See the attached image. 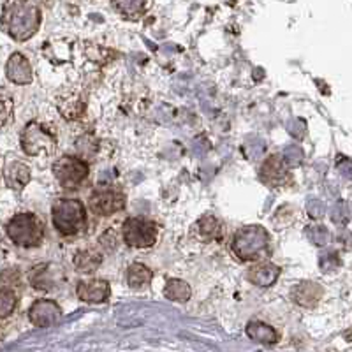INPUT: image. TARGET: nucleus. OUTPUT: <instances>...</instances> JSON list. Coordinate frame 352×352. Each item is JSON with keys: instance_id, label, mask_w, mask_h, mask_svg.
<instances>
[{"instance_id": "obj_7", "label": "nucleus", "mask_w": 352, "mask_h": 352, "mask_svg": "<svg viewBox=\"0 0 352 352\" xmlns=\"http://www.w3.org/2000/svg\"><path fill=\"white\" fill-rule=\"evenodd\" d=\"M120 231L124 243L138 250L152 248L159 240V226L144 217H129L124 220Z\"/></svg>"}, {"instance_id": "obj_25", "label": "nucleus", "mask_w": 352, "mask_h": 352, "mask_svg": "<svg viewBox=\"0 0 352 352\" xmlns=\"http://www.w3.org/2000/svg\"><path fill=\"white\" fill-rule=\"evenodd\" d=\"M18 300H20V294L0 291V319H6L11 314H14L18 307Z\"/></svg>"}, {"instance_id": "obj_24", "label": "nucleus", "mask_w": 352, "mask_h": 352, "mask_svg": "<svg viewBox=\"0 0 352 352\" xmlns=\"http://www.w3.org/2000/svg\"><path fill=\"white\" fill-rule=\"evenodd\" d=\"M58 109L64 115V118L67 120H76L83 115L85 111V102L80 96H69L65 99H62V102H58Z\"/></svg>"}, {"instance_id": "obj_23", "label": "nucleus", "mask_w": 352, "mask_h": 352, "mask_svg": "<svg viewBox=\"0 0 352 352\" xmlns=\"http://www.w3.org/2000/svg\"><path fill=\"white\" fill-rule=\"evenodd\" d=\"M0 291L21 294V291H23V276H21L20 270L9 268L0 273Z\"/></svg>"}, {"instance_id": "obj_12", "label": "nucleus", "mask_w": 352, "mask_h": 352, "mask_svg": "<svg viewBox=\"0 0 352 352\" xmlns=\"http://www.w3.org/2000/svg\"><path fill=\"white\" fill-rule=\"evenodd\" d=\"M6 76L14 85H30L34 81L32 65L21 53H12L6 64Z\"/></svg>"}, {"instance_id": "obj_11", "label": "nucleus", "mask_w": 352, "mask_h": 352, "mask_svg": "<svg viewBox=\"0 0 352 352\" xmlns=\"http://www.w3.org/2000/svg\"><path fill=\"white\" fill-rule=\"evenodd\" d=\"M76 296L88 305L106 303L111 296V287L104 278H85L78 282Z\"/></svg>"}, {"instance_id": "obj_8", "label": "nucleus", "mask_w": 352, "mask_h": 352, "mask_svg": "<svg viewBox=\"0 0 352 352\" xmlns=\"http://www.w3.org/2000/svg\"><path fill=\"white\" fill-rule=\"evenodd\" d=\"M127 204V196L115 185H99L90 192L88 210L97 217H111L120 213Z\"/></svg>"}, {"instance_id": "obj_3", "label": "nucleus", "mask_w": 352, "mask_h": 352, "mask_svg": "<svg viewBox=\"0 0 352 352\" xmlns=\"http://www.w3.org/2000/svg\"><path fill=\"white\" fill-rule=\"evenodd\" d=\"M232 252L240 261L261 263L272 256V238L268 231L259 226L241 228L232 238Z\"/></svg>"}, {"instance_id": "obj_4", "label": "nucleus", "mask_w": 352, "mask_h": 352, "mask_svg": "<svg viewBox=\"0 0 352 352\" xmlns=\"http://www.w3.org/2000/svg\"><path fill=\"white\" fill-rule=\"evenodd\" d=\"M20 144L28 157H48L55 153L58 146V136L50 124L32 120L21 131Z\"/></svg>"}, {"instance_id": "obj_9", "label": "nucleus", "mask_w": 352, "mask_h": 352, "mask_svg": "<svg viewBox=\"0 0 352 352\" xmlns=\"http://www.w3.org/2000/svg\"><path fill=\"white\" fill-rule=\"evenodd\" d=\"M259 180L270 188L287 187L291 184V169L280 155H270L261 166Z\"/></svg>"}, {"instance_id": "obj_26", "label": "nucleus", "mask_w": 352, "mask_h": 352, "mask_svg": "<svg viewBox=\"0 0 352 352\" xmlns=\"http://www.w3.org/2000/svg\"><path fill=\"white\" fill-rule=\"evenodd\" d=\"M122 240V231H115V228H109L104 234H100L99 243L100 248H104L106 252H115L116 248H118V243Z\"/></svg>"}, {"instance_id": "obj_6", "label": "nucleus", "mask_w": 352, "mask_h": 352, "mask_svg": "<svg viewBox=\"0 0 352 352\" xmlns=\"http://www.w3.org/2000/svg\"><path fill=\"white\" fill-rule=\"evenodd\" d=\"M53 176L64 190H76L90 176V164L80 155H62L53 164Z\"/></svg>"}, {"instance_id": "obj_27", "label": "nucleus", "mask_w": 352, "mask_h": 352, "mask_svg": "<svg viewBox=\"0 0 352 352\" xmlns=\"http://www.w3.org/2000/svg\"><path fill=\"white\" fill-rule=\"evenodd\" d=\"M12 113H14L12 99L8 94L0 92V129L6 127L12 120Z\"/></svg>"}, {"instance_id": "obj_10", "label": "nucleus", "mask_w": 352, "mask_h": 352, "mask_svg": "<svg viewBox=\"0 0 352 352\" xmlns=\"http://www.w3.org/2000/svg\"><path fill=\"white\" fill-rule=\"evenodd\" d=\"M62 317L60 305L55 300H48V298H41L36 300L30 308H28V319L36 328H48V326L58 322Z\"/></svg>"}, {"instance_id": "obj_2", "label": "nucleus", "mask_w": 352, "mask_h": 352, "mask_svg": "<svg viewBox=\"0 0 352 352\" xmlns=\"http://www.w3.org/2000/svg\"><path fill=\"white\" fill-rule=\"evenodd\" d=\"M52 222L60 236H78L88 228V210L78 197H58L52 206Z\"/></svg>"}, {"instance_id": "obj_14", "label": "nucleus", "mask_w": 352, "mask_h": 352, "mask_svg": "<svg viewBox=\"0 0 352 352\" xmlns=\"http://www.w3.org/2000/svg\"><path fill=\"white\" fill-rule=\"evenodd\" d=\"M192 232L199 241L212 243V241H219L222 238L224 228H222V222L215 215H204L197 220L196 226L192 228Z\"/></svg>"}, {"instance_id": "obj_13", "label": "nucleus", "mask_w": 352, "mask_h": 352, "mask_svg": "<svg viewBox=\"0 0 352 352\" xmlns=\"http://www.w3.org/2000/svg\"><path fill=\"white\" fill-rule=\"evenodd\" d=\"M102 250L96 247H85L80 248L74 257H72V264H74V268L78 270L80 273H85V275H92L96 273L97 270L100 268V264H102Z\"/></svg>"}, {"instance_id": "obj_20", "label": "nucleus", "mask_w": 352, "mask_h": 352, "mask_svg": "<svg viewBox=\"0 0 352 352\" xmlns=\"http://www.w3.org/2000/svg\"><path fill=\"white\" fill-rule=\"evenodd\" d=\"M28 280L37 291H53L56 285V272L52 264H39L30 270Z\"/></svg>"}, {"instance_id": "obj_15", "label": "nucleus", "mask_w": 352, "mask_h": 352, "mask_svg": "<svg viewBox=\"0 0 352 352\" xmlns=\"http://www.w3.org/2000/svg\"><path fill=\"white\" fill-rule=\"evenodd\" d=\"M30 178H32L30 168L25 162H21V160H11L6 166L4 180L8 187L12 188V190H18V192L23 190L28 185V182H30Z\"/></svg>"}, {"instance_id": "obj_17", "label": "nucleus", "mask_w": 352, "mask_h": 352, "mask_svg": "<svg viewBox=\"0 0 352 352\" xmlns=\"http://www.w3.org/2000/svg\"><path fill=\"white\" fill-rule=\"evenodd\" d=\"M278 273H280L278 266L261 261V263H256L252 268L248 270V280L259 285V287H270L272 284H275Z\"/></svg>"}, {"instance_id": "obj_1", "label": "nucleus", "mask_w": 352, "mask_h": 352, "mask_svg": "<svg viewBox=\"0 0 352 352\" xmlns=\"http://www.w3.org/2000/svg\"><path fill=\"white\" fill-rule=\"evenodd\" d=\"M43 21L36 0H6L0 16V27L11 39L23 43L32 39Z\"/></svg>"}, {"instance_id": "obj_22", "label": "nucleus", "mask_w": 352, "mask_h": 352, "mask_svg": "<svg viewBox=\"0 0 352 352\" xmlns=\"http://www.w3.org/2000/svg\"><path fill=\"white\" fill-rule=\"evenodd\" d=\"M190 294H192L190 285L187 282L180 280V278H173L164 287V296L169 301H175V303H185V301L190 300Z\"/></svg>"}, {"instance_id": "obj_5", "label": "nucleus", "mask_w": 352, "mask_h": 352, "mask_svg": "<svg viewBox=\"0 0 352 352\" xmlns=\"http://www.w3.org/2000/svg\"><path fill=\"white\" fill-rule=\"evenodd\" d=\"M9 240L21 248H34L39 247L44 240V222L36 215V213L25 212L12 217L6 226Z\"/></svg>"}, {"instance_id": "obj_19", "label": "nucleus", "mask_w": 352, "mask_h": 352, "mask_svg": "<svg viewBox=\"0 0 352 352\" xmlns=\"http://www.w3.org/2000/svg\"><path fill=\"white\" fill-rule=\"evenodd\" d=\"M111 6L122 18L138 21L148 11L150 0H111Z\"/></svg>"}, {"instance_id": "obj_18", "label": "nucleus", "mask_w": 352, "mask_h": 352, "mask_svg": "<svg viewBox=\"0 0 352 352\" xmlns=\"http://www.w3.org/2000/svg\"><path fill=\"white\" fill-rule=\"evenodd\" d=\"M245 333L250 340L263 345H275L280 340V335L276 333V329L266 322H261V320H250L245 328Z\"/></svg>"}, {"instance_id": "obj_16", "label": "nucleus", "mask_w": 352, "mask_h": 352, "mask_svg": "<svg viewBox=\"0 0 352 352\" xmlns=\"http://www.w3.org/2000/svg\"><path fill=\"white\" fill-rule=\"evenodd\" d=\"M322 298V289L314 282H301L296 284L291 291V300L303 308H314Z\"/></svg>"}, {"instance_id": "obj_21", "label": "nucleus", "mask_w": 352, "mask_h": 352, "mask_svg": "<svg viewBox=\"0 0 352 352\" xmlns=\"http://www.w3.org/2000/svg\"><path fill=\"white\" fill-rule=\"evenodd\" d=\"M153 272L143 263H132L127 268V285L134 291L148 287L152 284Z\"/></svg>"}, {"instance_id": "obj_28", "label": "nucleus", "mask_w": 352, "mask_h": 352, "mask_svg": "<svg viewBox=\"0 0 352 352\" xmlns=\"http://www.w3.org/2000/svg\"><path fill=\"white\" fill-rule=\"evenodd\" d=\"M347 340H349V342H352V331L349 333V335H347Z\"/></svg>"}]
</instances>
